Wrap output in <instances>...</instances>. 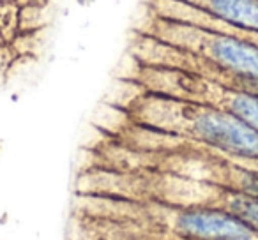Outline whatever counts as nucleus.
<instances>
[{
	"label": "nucleus",
	"mask_w": 258,
	"mask_h": 240,
	"mask_svg": "<svg viewBox=\"0 0 258 240\" xmlns=\"http://www.w3.org/2000/svg\"><path fill=\"white\" fill-rule=\"evenodd\" d=\"M131 118L152 133L186 136L239 157H258V131L209 104L145 90L131 104Z\"/></svg>",
	"instance_id": "1"
},
{
	"label": "nucleus",
	"mask_w": 258,
	"mask_h": 240,
	"mask_svg": "<svg viewBox=\"0 0 258 240\" xmlns=\"http://www.w3.org/2000/svg\"><path fill=\"white\" fill-rule=\"evenodd\" d=\"M144 34L237 76L258 79V46L253 41L151 16Z\"/></svg>",
	"instance_id": "2"
},
{
	"label": "nucleus",
	"mask_w": 258,
	"mask_h": 240,
	"mask_svg": "<svg viewBox=\"0 0 258 240\" xmlns=\"http://www.w3.org/2000/svg\"><path fill=\"white\" fill-rule=\"evenodd\" d=\"M170 228L187 240H251V229L228 210L211 207H168Z\"/></svg>",
	"instance_id": "3"
},
{
	"label": "nucleus",
	"mask_w": 258,
	"mask_h": 240,
	"mask_svg": "<svg viewBox=\"0 0 258 240\" xmlns=\"http://www.w3.org/2000/svg\"><path fill=\"white\" fill-rule=\"evenodd\" d=\"M233 29L258 32V0H180Z\"/></svg>",
	"instance_id": "4"
},
{
	"label": "nucleus",
	"mask_w": 258,
	"mask_h": 240,
	"mask_svg": "<svg viewBox=\"0 0 258 240\" xmlns=\"http://www.w3.org/2000/svg\"><path fill=\"white\" fill-rule=\"evenodd\" d=\"M218 108L235 115L242 122L258 131V96L244 90H230L223 94V101L218 104Z\"/></svg>",
	"instance_id": "5"
},
{
	"label": "nucleus",
	"mask_w": 258,
	"mask_h": 240,
	"mask_svg": "<svg viewBox=\"0 0 258 240\" xmlns=\"http://www.w3.org/2000/svg\"><path fill=\"white\" fill-rule=\"evenodd\" d=\"M228 212L239 217L249 229L258 231V198L249 194H235L228 201Z\"/></svg>",
	"instance_id": "6"
},
{
	"label": "nucleus",
	"mask_w": 258,
	"mask_h": 240,
	"mask_svg": "<svg viewBox=\"0 0 258 240\" xmlns=\"http://www.w3.org/2000/svg\"><path fill=\"white\" fill-rule=\"evenodd\" d=\"M20 32V6L16 2L0 4V34L6 43L15 39Z\"/></svg>",
	"instance_id": "7"
},
{
	"label": "nucleus",
	"mask_w": 258,
	"mask_h": 240,
	"mask_svg": "<svg viewBox=\"0 0 258 240\" xmlns=\"http://www.w3.org/2000/svg\"><path fill=\"white\" fill-rule=\"evenodd\" d=\"M44 0H16V4L20 8H25V6H41Z\"/></svg>",
	"instance_id": "8"
},
{
	"label": "nucleus",
	"mask_w": 258,
	"mask_h": 240,
	"mask_svg": "<svg viewBox=\"0 0 258 240\" xmlns=\"http://www.w3.org/2000/svg\"><path fill=\"white\" fill-rule=\"evenodd\" d=\"M2 44H6V39H4V36L0 34V48H2Z\"/></svg>",
	"instance_id": "9"
}]
</instances>
